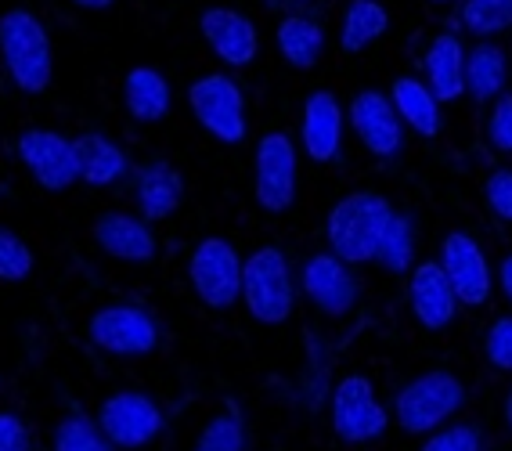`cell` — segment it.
<instances>
[{
  "label": "cell",
  "mask_w": 512,
  "mask_h": 451,
  "mask_svg": "<svg viewBox=\"0 0 512 451\" xmlns=\"http://www.w3.org/2000/svg\"><path fill=\"white\" fill-rule=\"evenodd\" d=\"M394 217V203L375 188H357V192L343 195L329 210V221H325L329 253L350 267L379 260V246H383Z\"/></svg>",
  "instance_id": "6da1fadb"
},
{
  "label": "cell",
  "mask_w": 512,
  "mask_h": 451,
  "mask_svg": "<svg viewBox=\"0 0 512 451\" xmlns=\"http://www.w3.org/2000/svg\"><path fill=\"white\" fill-rule=\"evenodd\" d=\"M0 58L22 94H44L55 80L51 33L29 8H11L0 15Z\"/></svg>",
  "instance_id": "7a4b0ae2"
},
{
  "label": "cell",
  "mask_w": 512,
  "mask_h": 451,
  "mask_svg": "<svg viewBox=\"0 0 512 451\" xmlns=\"http://www.w3.org/2000/svg\"><path fill=\"white\" fill-rule=\"evenodd\" d=\"M462 405H466V383L448 369H433L397 390L394 419L404 433L430 437V433L451 426Z\"/></svg>",
  "instance_id": "3957f363"
},
{
  "label": "cell",
  "mask_w": 512,
  "mask_h": 451,
  "mask_svg": "<svg viewBox=\"0 0 512 451\" xmlns=\"http://www.w3.org/2000/svg\"><path fill=\"white\" fill-rule=\"evenodd\" d=\"M242 304L260 325H282L296 311L293 267L278 246H260L246 257L242 271Z\"/></svg>",
  "instance_id": "277c9868"
},
{
  "label": "cell",
  "mask_w": 512,
  "mask_h": 451,
  "mask_svg": "<svg viewBox=\"0 0 512 451\" xmlns=\"http://www.w3.org/2000/svg\"><path fill=\"white\" fill-rule=\"evenodd\" d=\"M87 340L109 358H148L163 343V329L141 304H105L91 314Z\"/></svg>",
  "instance_id": "5b68a950"
},
{
  "label": "cell",
  "mask_w": 512,
  "mask_h": 451,
  "mask_svg": "<svg viewBox=\"0 0 512 451\" xmlns=\"http://www.w3.org/2000/svg\"><path fill=\"white\" fill-rule=\"evenodd\" d=\"M242 271H246V260L220 235L202 239L188 257V282L210 311H231L235 304H242Z\"/></svg>",
  "instance_id": "8992f818"
},
{
  "label": "cell",
  "mask_w": 512,
  "mask_h": 451,
  "mask_svg": "<svg viewBox=\"0 0 512 451\" xmlns=\"http://www.w3.org/2000/svg\"><path fill=\"white\" fill-rule=\"evenodd\" d=\"M188 109L210 138L220 145H242L246 141V94L228 73H206L188 87Z\"/></svg>",
  "instance_id": "52a82bcc"
},
{
  "label": "cell",
  "mask_w": 512,
  "mask_h": 451,
  "mask_svg": "<svg viewBox=\"0 0 512 451\" xmlns=\"http://www.w3.org/2000/svg\"><path fill=\"white\" fill-rule=\"evenodd\" d=\"M300 156L285 130H267L253 152V195L264 213H289L296 203Z\"/></svg>",
  "instance_id": "ba28073f"
},
{
  "label": "cell",
  "mask_w": 512,
  "mask_h": 451,
  "mask_svg": "<svg viewBox=\"0 0 512 451\" xmlns=\"http://www.w3.org/2000/svg\"><path fill=\"white\" fill-rule=\"evenodd\" d=\"M94 423L116 451H138L163 433L166 415L156 405V397L141 390H116L98 405Z\"/></svg>",
  "instance_id": "9c48e42d"
},
{
  "label": "cell",
  "mask_w": 512,
  "mask_h": 451,
  "mask_svg": "<svg viewBox=\"0 0 512 451\" xmlns=\"http://www.w3.org/2000/svg\"><path fill=\"white\" fill-rule=\"evenodd\" d=\"M390 415L394 412L383 408L372 379L361 376V372L343 376L336 383V390H332V433L343 444L379 441L386 433V426H390Z\"/></svg>",
  "instance_id": "30bf717a"
},
{
  "label": "cell",
  "mask_w": 512,
  "mask_h": 451,
  "mask_svg": "<svg viewBox=\"0 0 512 451\" xmlns=\"http://www.w3.org/2000/svg\"><path fill=\"white\" fill-rule=\"evenodd\" d=\"M15 156L29 170V177L37 181L44 192H65L80 181V166H76V148L73 141L47 127H26L15 138Z\"/></svg>",
  "instance_id": "8fae6325"
},
{
  "label": "cell",
  "mask_w": 512,
  "mask_h": 451,
  "mask_svg": "<svg viewBox=\"0 0 512 451\" xmlns=\"http://www.w3.org/2000/svg\"><path fill=\"white\" fill-rule=\"evenodd\" d=\"M440 267L448 275L451 289H455L462 307H484L491 304L494 293V271L491 260L484 257V249L473 235L466 231H448L440 242Z\"/></svg>",
  "instance_id": "7c38bea8"
},
{
  "label": "cell",
  "mask_w": 512,
  "mask_h": 451,
  "mask_svg": "<svg viewBox=\"0 0 512 451\" xmlns=\"http://www.w3.org/2000/svg\"><path fill=\"white\" fill-rule=\"evenodd\" d=\"M350 127H354L357 141L365 145L368 156L375 159H394L404 145V123L397 116L390 94L375 91V87H365L350 98Z\"/></svg>",
  "instance_id": "4fadbf2b"
},
{
  "label": "cell",
  "mask_w": 512,
  "mask_h": 451,
  "mask_svg": "<svg viewBox=\"0 0 512 451\" xmlns=\"http://www.w3.org/2000/svg\"><path fill=\"white\" fill-rule=\"evenodd\" d=\"M199 33L213 55L231 69H246L260 55V33L246 11L213 4L199 15Z\"/></svg>",
  "instance_id": "5bb4252c"
},
{
  "label": "cell",
  "mask_w": 512,
  "mask_h": 451,
  "mask_svg": "<svg viewBox=\"0 0 512 451\" xmlns=\"http://www.w3.org/2000/svg\"><path fill=\"white\" fill-rule=\"evenodd\" d=\"M300 286L325 318H343L357 304V278L350 264L332 253H314L300 271Z\"/></svg>",
  "instance_id": "9a60e30c"
},
{
  "label": "cell",
  "mask_w": 512,
  "mask_h": 451,
  "mask_svg": "<svg viewBox=\"0 0 512 451\" xmlns=\"http://www.w3.org/2000/svg\"><path fill=\"white\" fill-rule=\"evenodd\" d=\"M408 304H412L415 322L430 332H444L458 318L462 304H458L440 260H419L408 271Z\"/></svg>",
  "instance_id": "2e32d148"
},
{
  "label": "cell",
  "mask_w": 512,
  "mask_h": 451,
  "mask_svg": "<svg viewBox=\"0 0 512 451\" xmlns=\"http://www.w3.org/2000/svg\"><path fill=\"white\" fill-rule=\"evenodd\" d=\"M91 235L105 257L123 260V264H152L159 253V239L152 224L119 210L101 213L98 221H94Z\"/></svg>",
  "instance_id": "e0dca14e"
},
{
  "label": "cell",
  "mask_w": 512,
  "mask_h": 451,
  "mask_svg": "<svg viewBox=\"0 0 512 451\" xmlns=\"http://www.w3.org/2000/svg\"><path fill=\"white\" fill-rule=\"evenodd\" d=\"M300 138L303 152L311 156V163L329 166L343 148V105L332 91H311L303 102L300 116Z\"/></svg>",
  "instance_id": "ac0fdd59"
},
{
  "label": "cell",
  "mask_w": 512,
  "mask_h": 451,
  "mask_svg": "<svg viewBox=\"0 0 512 451\" xmlns=\"http://www.w3.org/2000/svg\"><path fill=\"white\" fill-rule=\"evenodd\" d=\"M466 47L455 33H437V37L426 44L422 51V73H426V83L430 91L437 94L440 105L458 102L462 94L469 91L466 87Z\"/></svg>",
  "instance_id": "d6986e66"
},
{
  "label": "cell",
  "mask_w": 512,
  "mask_h": 451,
  "mask_svg": "<svg viewBox=\"0 0 512 451\" xmlns=\"http://www.w3.org/2000/svg\"><path fill=\"white\" fill-rule=\"evenodd\" d=\"M134 195H138V210L141 221L159 224L166 217H174L184 203V177L174 163L166 159H152L138 170V185H134Z\"/></svg>",
  "instance_id": "ffe728a7"
},
{
  "label": "cell",
  "mask_w": 512,
  "mask_h": 451,
  "mask_svg": "<svg viewBox=\"0 0 512 451\" xmlns=\"http://www.w3.org/2000/svg\"><path fill=\"white\" fill-rule=\"evenodd\" d=\"M390 102H394L404 127L412 130V134H419V138H437L440 127H444L437 94H433L430 83L419 80V76H397V80L390 83Z\"/></svg>",
  "instance_id": "44dd1931"
},
{
  "label": "cell",
  "mask_w": 512,
  "mask_h": 451,
  "mask_svg": "<svg viewBox=\"0 0 512 451\" xmlns=\"http://www.w3.org/2000/svg\"><path fill=\"white\" fill-rule=\"evenodd\" d=\"M73 148H76V166H80L83 185L109 188V185H116L119 177H127V170H130L127 152L112 138L98 134V130H87V134L73 138Z\"/></svg>",
  "instance_id": "7402d4cb"
},
{
  "label": "cell",
  "mask_w": 512,
  "mask_h": 451,
  "mask_svg": "<svg viewBox=\"0 0 512 451\" xmlns=\"http://www.w3.org/2000/svg\"><path fill=\"white\" fill-rule=\"evenodd\" d=\"M123 105L130 120L138 123H159L170 112V80L152 65H134L123 76Z\"/></svg>",
  "instance_id": "603a6c76"
},
{
  "label": "cell",
  "mask_w": 512,
  "mask_h": 451,
  "mask_svg": "<svg viewBox=\"0 0 512 451\" xmlns=\"http://www.w3.org/2000/svg\"><path fill=\"white\" fill-rule=\"evenodd\" d=\"M275 40L285 65L300 69V73L314 69L321 62V55H325V29L314 19H307V15H285L275 29Z\"/></svg>",
  "instance_id": "cb8c5ba5"
},
{
  "label": "cell",
  "mask_w": 512,
  "mask_h": 451,
  "mask_svg": "<svg viewBox=\"0 0 512 451\" xmlns=\"http://www.w3.org/2000/svg\"><path fill=\"white\" fill-rule=\"evenodd\" d=\"M390 29V11L379 0H350L347 15H343V29H339V51L343 55H361L365 47L386 37Z\"/></svg>",
  "instance_id": "d4e9b609"
},
{
  "label": "cell",
  "mask_w": 512,
  "mask_h": 451,
  "mask_svg": "<svg viewBox=\"0 0 512 451\" xmlns=\"http://www.w3.org/2000/svg\"><path fill=\"white\" fill-rule=\"evenodd\" d=\"M466 87L473 98L491 102L505 87V51L498 44H476L466 55Z\"/></svg>",
  "instance_id": "484cf974"
},
{
  "label": "cell",
  "mask_w": 512,
  "mask_h": 451,
  "mask_svg": "<svg viewBox=\"0 0 512 451\" xmlns=\"http://www.w3.org/2000/svg\"><path fill=\"white\" fill-rule=\"evenodd\" d=\"M249 433H246V419L238 412V405H224L220 412L210 415V423L202 426L199 441L192 451H246Z\"/></svg>",
  "instance_id": "4316f807"
},
{
  "label": "cell",
  "mask_w": 512,
  "mask_h": 451,
  "mask_svg": "<svg viewBox=\"0 0 512 451\" xmlns=\"http://www.w3.org/2000/svg\"><path fill=\"white\" fill-rule=\"evenodd\" d=\"M458 19L473 37H498L512 29V0H462Z\"/></svg>",
  "instance_id": "83f0119b"
},
{
  "label": "cell",
  "mask_w": 512,
  "mask_h": 451,
  "mask_svg": "<svg viewBox=\"0 0 512 451\" xmlns=\"http://www.w3.org/2000/svg\"><path fill=\"white\" fill-rule=\"evenodd\" d=\"M51 451H116L105 433L98 430L94 419H83V415H65L62 423L55 426V437H51Z\"/></svg>",
  "instance_id": "f1b7e54d"
},
{
  "label": "cell",
  "mask_w": 512,
  "mask_h": 451,
  "mask_svg": "<svg viewBox=\"0 0 512 451\" xmlns=\"http://www.w3.org/2000/svg\"><path fill=\"white\" fill-rule=\"evenodd\" d=\"M412 257H415V224L408 213H397L390 231H386L383 246H379V260L394 275H404V271H412Z\"/></svg>",
  "instance_id": "f546056e"
},
{
  "label": "cell",
  "mask_w": 512,
  "mask_h": 451,
  "mask_svg": "<svg viewBox=\"0 0 512 451\" xmlns=\"http://www.w3.org/2000/svg\"><path fill=\"white\" fill-rule=\"evenodd\" d=\"M33 264H37V257H33L29 242L22 239L19 231L0 224V282H8V286L26 282L33 275Z\"/></svg>",
  "instance_id": "4dcf8cb0"
},
{
  "label": "cell",
  "mask_w": 512,
  "mask_h": 451,
  "mask_svg": "<svg viewBox=\"0 0 512 451\" xmlns=\"http://www.w3.org/2000/svg\"><path fill=\"white\" fill-rule=\"evenodd\" d=\"M484 358L494 372L512 376V314H502L491 322L484 336Z\"/></svg>",
  "instance_id": "1f68e13d"
},
{
  "label": "cell",
  "mask_w": 512,
  "mask_h": 451,
  "mask_svg": "<svg viewBox=\"0 0 512 451\" xmlns=\"http://www.w3.org/2000/svg\"><path fill=\"white\" fill-rule=\"evenodd\" d=\"M480 444H484L480 426L451 423V426H444V430L430 433V437L419 444V451H480Z\"/></svg>",
  "instance_id": "d6a6232c"
},
{
  "label": "cell",
  "mask_w": 512,
  "mask_h": 451,
  "mask_svg": "<svg viewBox=\"0 0 512 451\" xmlns=\"http://www.w3.org/2000/svg\"><path fill=\"white\" fill-rule=\"evenodd\" d=\"M484 203L498 221L512 224V170L498 166L484 177Z\"/></svg>",
  "instance_id": "836d02e7"
},
{
  "label": "cell",
  "mask_w": 512,
  "mask_h": 451,
  "mask_svg": "<svg viewBox=\"0 0 512 451\" xmlns=\"http://www.w3.org/2000/svg\"><path fill=\"white\" fill-rule=\"evenodd\" d=\"M487 141L491 148L512 156V94H498L487 116Z\"/></svg>",
  "instance_id": "e575fe53"
},
{
  "label": "cell",
  "mask_w": 512,
  "mask_h": 451,
  "mask_svg": "<svg viewBox=\"0 0 512 451\" xmlns=\"http://www.w3.org/2000/svg\"><path fill=\"white\" fill-rule=\"evenodd\" d=\"M0 451H33V433L26 419L11 408H0Z\"/></svg>",
  "instance_id": "d590c367"
},
{
  "label": "cell",
  "mask_w": 512,
  "mask_h": 451,
  "mask_svg": "<svg viewBox=\"0 0 512 451\" xmlns=\"http://www.w3.org/2000/svg\"><path fill=\"white\" fill-rule=\"evenodd\" d=\"M498 286H502V296L512 304V253H505L502 264H498Z\"/></svg>",
  "instance_id": "8d00e7d4"
},
{
  "label": "cell",
  "mask_w": 512,
  "mask_h": 451,
  "mask_svg": "<svg viewBox=\"0 0 512 451\" xmlns=\"http://www.w3.org/2000/svg\"><path fill=\"white\" fill-rule=\"evenodd\" d=\"M76 8H83V11H105V8H112L116 0H73Z\"/></svg>",
  "instance_id": "74e56055"
},
{
  "label": "cell",
  "mask_w": 512,
  "mask_h": 451,
  "mask_svg": "<svg viewBox=\"0 0 512 451\" xmlns=\"http://www.w3.org/2000/svg\"><path fill=\"white\" fill-rule=\"evenodd\" d=\"M502 415H505V426L512 430V387H509V394H505V405H502Z\"/></svg>",
  "instance_id": "f35d334b"
},
{
  "label": "cell",
  "mask_w": 512,
  "mask_h": 451,
  "mask_svg": "<svg viewBox=\"0 0 512 451\" xmlns=\"http://www.w3.org/2000/svg\"><path fill=\"white\" fill-rule=\"evenodd\" d=\"M430 4H451V0H430Z\"/></svg>",
  "instance_id": "ab89813d"
},
{
  "label": "cell",
  "mask_w": 512,
  "mask_h": 451,
  "mask_svg": "<svg viewBox=\"0 0 512 451\" xmlns=\"http://www.w3.org/2000/svg\"><path fill=\"white\" fill-rule=\"evenodd\" d=\"M300 4H307V0H300Z\"/></svg>",
  "instance_id": "60d3db41"
}]
</instances>
